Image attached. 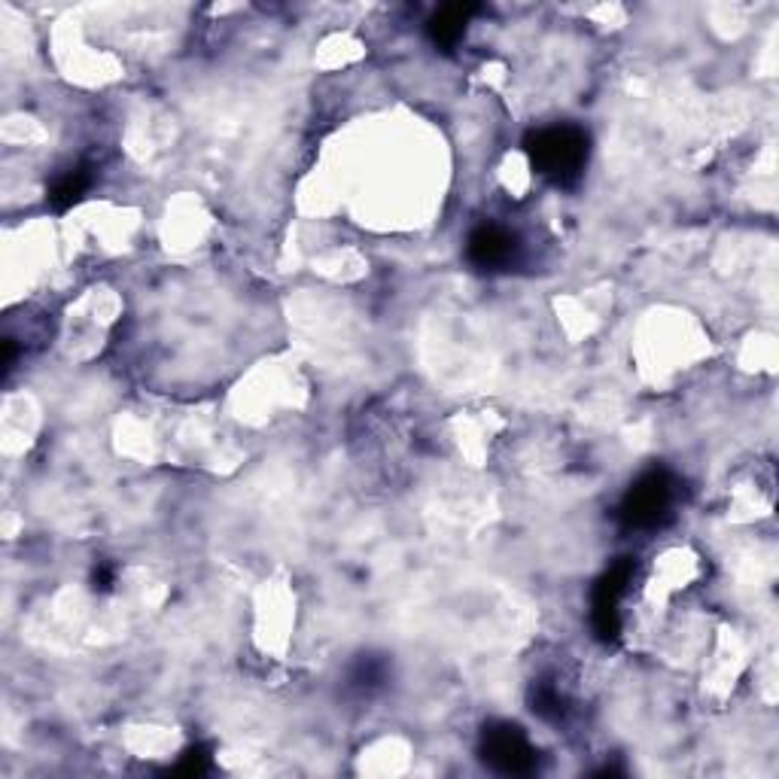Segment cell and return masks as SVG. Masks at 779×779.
I'll use <instances>...</instances> for the list:
<instances>
[{"label":"cell","mask_w":779,"mask_h":779,"mask_svg":"<svg viewBox=\"0 0 779 779\" xmlns=\"http://www.w3.org/2000/svg\"><path fill=\"white\" fill-rule=\"evenodd\" d=\"M524 149L539 177L551 180L554 187H576L588 165L591 137L578 125H549L530 132Z\"/></svg>","instance_id":"6da1fadb"},{"label":"cell","mask_w":779,"mask_h":779,"mask_svg":"<svg viewBox=\"0 0 779 779\" xmlns=\"http://www.w3.org/2000/svg\"><path fill=\"white\" fill-rule=\"evenodd\" d=\"M673 506H676V478L655 466L628 487L616 515L624 530H655L670 521Z\"/></svg>","instance_id":"7a4b0ae2"},{"label":"cell","mask_w":779,"mask_h":779,"mask_svg":"<svg viewBox=\"0 0 779 779\" xmlns=\"http://www.w3.org/2000/svg\"><path fill=\"white\" fill-rule=\"evenodd\" d=\"M636 576V561L619 557L594 582L591 588V631L603 645H616L621 640V603L631 591Z\"/></svg>","instance_id":"3957f363"},{"label":"cell","mask_w":779,"mask_h":779,"mask_svg":"<svg viewBox=\"0 0 779 779\" xmlns=\"http://www.w3.org/2000/svg\"><path fill=\"white\" fill-rule=\"evenodd\" d=\"M482 761L497 774L506 777H521L537 770L539 753L537 746L527 740V734L511 722H490L484 725L482 743H478Z\"/></svg>","instance_id":"277c9868"},{"label":"cell","mask_w":779,"mask_h":779,"mask_svg":"<svg viewBox=\"0 0 779 779\" xmlns=\"http://www.w3.org/2000/svg\"><path fill=\"white\" fill-rule=\"evenodd\" d=\"M518 256V241L515 235L499 226H478L472 229V235L466 238V259L478 271H503L509 269Z\"/></svg>","instance_id":"5b68a950"},{"label":"cell","mask_w":779,"mask_h":779,"mask_svg":"<svg viewBox=\"0 0 779 779\" xmlns=\"http://www.w3.org/2000/svg\"><path fill=\"white\" fill-rule=\"evenodd\" d=\"M475 13H478L475 3H448L442 10H436L427 22V34H430L432 46L442 49V53H454Z\"/></svg>","instance_id":"8992f818"},{"label":"cell","mask_w":779,"mask_h":779,"mask_svg":"<svg viewBox=\"0 0 779 779\" xmlns=\"http://www.w3.org/2000/svg\"><path fill=\"white\" fill-rule=\"evenodd\" d=\"M94 183V171L89 165H80V168H70L68 174H61L49 189V204L55 211H68L74 204L80 202L82 195L92 189Z\"/></svg>","instance_id":"52a82bcc"},{"label":"cell","mask_w":779,"mask_h":779,"mask_svg":"<svg viewBox=\"0 0 779 779\" xmlns=\"http://www.w3.org/2000/svg\"><path fill=\"white\" fill-rule=\"evenodd\" d=\"M530 703H533V712H539V715L549 719V722H557L566 710L561 688L551 686V682H537V686H533V695H530Z\"/></svg>","instance_id":"ba28073f"},{"label":"cell","mask_w":779,"mask_h":779,"mask_svg":"<svg viewBox=\"0 0 779 779\" xmlns=\"http://www.w3.org/2000/svg\"><path fill=\"white\" fill-rule=\"evenodd\" d=\"M384 679H387V667H384V661L377 658H360L350 670V686L360 688V691H372Z\"/></svg>","instance_id":"9c48e42d"},{"label":"cell","mask_w":779,"mask_h":779,"mask_svg":"<svg viewBox=\"0 0 779 779\" xmlns=\"http://www.w3.org/2000/svg\"><path fill=\"white\" fill-rule=\"evenodd\" d=\"M207 767H211V749L202 746V743H195V746H189L187 753L180 755V761L174 765V774L202 777V774H207Z\"/></svg>","instance_id":"30bf717a"},{"label":"cell","mask_w":779,"mask_h":779,"mask_svg":"<svg viewBox=\"0 0 779 779\" xmlns=\"http://www.w3.org/2000/svg\"><path fill=\"white\" fill-rule=\"evenodd\" d=\"M92 591L98 594H110L113 591V585H116V569L110 564H104V561H98V564L92 566Z\"/></svg>","instance_id":"8fae6325"},{"label":"cell","mask_w":779,"mask_h":779,"mask_svg":"<svg viewBox=\"0 0 779 779\" xmlns=\"http://www.w3.org/2000/svg\"><path fill=\"white\" fill-rule=\"evenodd\" d=\"M13 363H15V345L13 338H7V341H3V372H10Z\"/></svg>","instance_id":"7c38bea8"}]
</instances>
